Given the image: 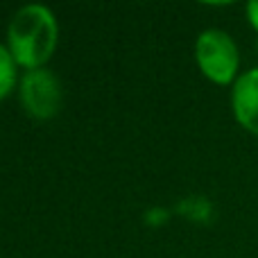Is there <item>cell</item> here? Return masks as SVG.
Returning <instances> with one entry per match:
<instances>
[{
	"mask_svg": "<svg viewBox=\"0 0 258 258\" xmlns=\"http://www.w3.org/2000/svg\"><path fill=\"white\" fill-rule=\"evenodd\" d=\"M7 43L14 61L27 71L41 68L57 45V21L45 5H25L12 16Z\"/></svg>",
	"mask_w": 258,
	"mask_h": 258,
	"instance_id": "6da1fadb",
	"label": "cell"
},
{
	"mask_svg": "<svg viewBox=\"0 0 258 258\" xmlns=\"http://www.w3.org/2000/svg\"><path fill=\"white\" fill-rule=\"evenodd\" d=\"M233 113L245 129L258 134V68H251L233 86Z\"/></svg>",
	"mask_w": 258,
	"mask_h": 258,
	"instance_id": "277c9868",
	"label": "cell"
},
{
	"mask_svg": "<svg viewBox=\"0 0 258 258\" xmlns=\"http://www.w3.org/2000/svg\"><path fill=\"white\" fill-rule=\"evenodd\" d=\"M21 102L32 118L48 120L61 107V84L48 68H32L21 80Z\"/></svg>",
	"mask_w": 258,
	"mask_h": 258,
	"instance_id": "3957f363",
	"label": "cell"
},
{
	"mask_svg": "<svg viewBox=\"0 0 258 258\" xmlns=\"http://www.w3.org/2000/svg\"><path fill=\"white\" fill-rule=\"evenodd\" d=\"M195 57L202 73L218 84H229L238 73V48L222 30H204L197 36Z\"/></svg>",
	"mask_w": 258,
	"mask_h": 258,
	"instance_id": "7a4b0ae2",
	"label": "cell"
},
{
	"mask_svg": "<svg viewBox=\"0 0 258 258\" xmlns=\"http://www.w3.org/2000/svg\"><path fill=\"white\" fill-rule=\"evenodd\" d=\"M14 57L9 52V48L0 45V100L12 91L14 80H16V68H14Z\"/></svg>",
	"mask_w": 258,
	"mask_h": 258,
	"instance_id": "5b68a950",
	"label": "cell"
},
{
	"mask_svg": "<svg viewBox=\"0 0 258 258\" xmlns=\"http://www.w3.org/2000/svg\"><path fill=\"white\" fill-rule=\"evenodd\" d=\"M247 16H249L251 25L258 30V3H249V5H247Z\"/></svg>",
	"mask_w": 258,
	"mask_h": 258,
	"instance_id": "8992f818",
	"label": "cell"
}]
</instances>
